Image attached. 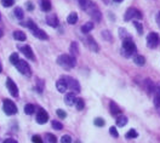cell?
I'll return each instance as SVG.
<instances>
[{"label":"cell","mask_w":160,"mask_h":143,"mask_svg":"<svg viewBox=\"0 0 160 143\" xmlns=\"http://www.w3.org/2000/svg\"><path fill=\"white\" fill-rule=\"evenodd\" d=\"M57 63L65 69H72L75 66L77 61L73 55H61L57 58Z\"/></svg>","instance_id":"obj_1"},{"label":"cell","mask_w":160,"mask_h":143,"mask_svg":"<svg viewBox=\"0 0 160 143\" xmlns=\"http://www.w3.org/2000/svg\"><path fill=\"white\" fill-rule=\"evenodd\" d=\"M136 52V45L131 40V38H125L122 41V53L125 57H130Z\"/></svg>","instance_id":"obj_2"},{"label":"cell","mask_w":160,"mask_h":143,"mask_svg":"<svg viewBox=\"0 0 160 143\" xmlns=\"http://www.w3.org/2000/svg\"><path fill=\"white\" fill-rule=\"evenodd\" d=\"M79 1V5H80V7L84 10V11H86L90 16L95 12V11H97L98 9H97V6H96L91 0H78Z\"/></svg>","instance_id":"obj_3"},{"label":"cell","mask_w":160,"mask_h":143,"mask_svg":"<svg viewBox=\"0 0 160 143\" xmlns=\"http://www.w3.org/2000/svg\"><path fill=\"white\" fill-rule=\"evenodd\" d=\"M159 44H160V37H159V34L158 33H154V32L149 33L148 37H147V45H148V47L149 49H156L159 46Z\"/></svg>","instance_id":"obj_4"},{"label":"cell","mask_w":160,"mask_h":143,"mask_svg":"<svg viewBox=\"0 0 160 143\" xmlns=\"http://www.w3.org/2000/svg\"><path fill=\"white\" fill-rule=\"evenodd\" d=\"M132 18H137V19H142L143 16H142V12L138 11L137 9H134V7H130L129 10L126 11L125 16H124V19L125 21H131Z\"/></svg>","instance_id":"obj_5"},{"label":"cell","mask_w":160,"mask_h":143,"mask_svg":"<svg viewBox=\"0 0 160 143\" xmlns=\"http://www.w3.org/2000/svg\"><path fill=\"white\" fill-rule=\"evenodd\" d=\"M3 109H4V112L8 114V115H14V114L17 113V107L11 100H4Z\"/></svg>","instance_id":"obj_6"},{"label":"cell","mask_w":160,"mask_h":143,"mask_svg":"<svg viewBox=\"0 0 160 143\" xmlns=\"http://www.w3.org/2000/svg\"><path fill=\"white\" fill-rule=\"evenodd\" d=\"M16 68L18 69L20 73H22V74L26 75V76H30V74H32V70H30L28 63H27L26 61H23V60H20V61L16 63Z\"/></svg>","instance_id":"obj_7"},{"label":"cell","mask_w":160,"mask_h":143,"mask_svg":"<svg viewBox=\"0 0 160 143\" xmlns=\"http://www.w3.org/2000/svg\"><path fill=\"white\" fill-rule=\"evenodd\" d=\"M83 43L85 44V46H86L89 50H91V51H93V52H97V51L100 50L97 43L95 41V39H93L92 37H85V38H83Z\"/></svg>","instance_id":"obj_8"},{"label":"cell","mask_w":160,"mask_h":143,"mask_svg":"<svg viewBox=\"0 0 160 143\" xmlns=\"http://www.w3.org/2000/svg\"><path fill=\"white\" fill-rule=\"evenodd\" d=\"M65 80H66V82L68 85V89H71L73 92L74 91L75 92H79L80 91V85H79V81L78 80H75V79H73L71 76H65Z\"/></svg>","instance_id":"obj_9"},{"label":"cell","mask_w":160,"mask_h":143,"mask_svg":"<svg viewBox=\"0 0 160 143\" xmlns=\"http://www.w3.org/2000/svg\"><path fill=\"white\" fill-rule=\"evenodd\" d=\"M6 88H8V90H9V92H10L11 96H14V97H17L18 96L17 85L14 82V80L11 78H8L6 79Z\"/></svg>","instance_id":"obj_10"},{"label":"cell","mask_w":160,"mask_h":143,"mask_svg":"<svg viewBox=\"0 0 160 143\" xmlns=\"http://www.w3.org/2000/svg\"><path fill=\"white\" fill-rule=\"evenodd\" d=\"M47 120H49V114H47V112L44 108H39V110L37 113V123L40 124V125H43Z\"/></svg>","instance_id":"obj_11"},{"label":"cell","mask_w":160,"mask_h":143,"mask_svg":"<svg viewBox=\"0 0 160 143\" xmlns=\"http://www.w3.org/2000/svg\"><path fill=\"white\" fill-rule=\"evenodd\" d=\"M20 50L23 52L24 56L28 57L29 60H34V53H33V51H32L30 46H28V45H22V46H20Z\"/></svg>","instance_id":"obj_12"},{"label":"cell","mask_w":160,"mask_h":143,"mask_svg":"<svg viewBox=\"0 0 160 143\" xmlns=\"http://www.w3.org/2000/svg\"><path fill=\"white\" fill-rule=\"evenodd\" d=\"M56 88H57V90H58L59 92H62V94H65V92H66V90L68 89V85H67L65 78L59 79V80L56 82Z\"/></svg>","instance_id":"obj_13"},{"label":"cell","mask_w":160,"mask_h":143,"mask_svg":"<svg viewBox=\"0 0 160 143\" xmlns=\"http://www.w3.org/2000/svg\"><path fill=\"white\" fill-rule=\"evenodd\" d=\"M32 33H33L34 34V37H37L38 39H41V40H47V34L43 31V29H40V28H34V29L33 31H32Z\"/></svg>","instance_id":"obj_14"},{"label":"cell","mask_w":160,"mask_h":143,"mask_svg":"<svg viewBox=\"0 0 160 143\" xmlns=\"http://www.w3.org/2000/svg\"><path fill=\"white\" fill-rule=\"evenodd\" d=\"M154 104H155V107H160V85H155V89H154Z\"/></svg>","instance_id":"obj_15"},{"label":"cell","mask_w":160,"mask_h":143,"mask_svg":"<svg viewBox=\"0 0 160 143\" xmlns=\"http://www.w3.org/2000/svg\"><path fill=\"white\" fill-rule=\"evenodd\" d=\"M46 23L50 25V27H57L58 25V18L56 17V15H51L46 18Z\"/></svg>","instance_id":"obj_16"},{"label":"cell","mask_w":160,"mask_h":143,"mask_svg":"<svg viewBox=\"0 0 160 143\" xmlns=\"http://www.w3.org/2000/svg\"><path fill=\"white\" fill-rule=\"evenodd\" d=\"M65 102H66L68 106H73V104L75 103V95H74V92L67 94L66 97H65Z\"/></svg>","instance_id":"obj_17"},{"label":"cell","mask_w":160,"mask_h":143,"mask_svg":"<svg viewBox=\"0 0 160 143\" xmlns=\"http://www.w3.org/2000/svg\"><path fill=\"white\" fill-rule=\"evenodd\" d=\"M109 108H110V113L113 114V115H119V114H121V109H120V108L118 107V104H115L114 102H110Z\"/></svg>","instance_id":"obj_18"},{"label":"cell","mask_w":160,"mask_h":143,"mask_svg":"<svg viewBox=\"0 0 160 143\" xmlns=\"http://www.w3.org/2000/svg\"><path fill=\"white\" fill-rule=\"evenodd\" d=\"M92 29H93V23H92V22H87V23L83 24V27H81V32H83L84 34L90 33Z\"/></svg>","instance_id":"obj_19"},{"label":"cell","mask_w":160,"mask_h":143,"mask_svg":"<svg viewBox=\"0 0 160 143\" xmlns=\"http://www.w3.org/2000/svg\"><path fill=\"white\" fill-rule=\"evenodd\" d=\"M144 88H146V90H147V92L148 94H152V92H154V89H155V85L149 80V79H147L146 81H144Z\"/></svg>","instance_id":"obj_20"},{"label":"cell","mask_w":160,"mask_h":143,"mask_svg":"<svg viewBox=\"0 0 160 143\" xmlns=\"http://www.w3.org/2000/svg\"><path fill=\"white\" fill-rule=\"evenodd\" d=\"M14 38L16 40H18V41H24L27 39V35L23 32H21V31H15L14 32Z\"/></svg>","instance_id":"obj_21"},{"label":"cell","mask_w":160,"mask_h":143,"mask_svg":"<svg viewBox=\"0 0 160 143\" xmlns=\"http://www.w3.org/2000/svg\"><path fill=\"white\" fill-rule=\"evenodd\" d=\"M40 6L43 11H50L51 10V3L50 0H40Z\"/></svg>","instance_id":"obj_22"},{"label":"cell","mask_w":160,"mask_h":143,"mask_svg":"<svg viewBox=\"0 0 160 143\" xmlns=\"http://www.w3.org/2000/svg\"><path fill=\"white\" fill-rule=\"evenodd\" d=\"M134 62H135L137 66H144L146 58H144L143 56H141V55H136V56L134 57Z\"/></svg>","instance_id":"obj_23"},{"label":"cell","mask_w":160,"mask_h":143,"mask_svg":"<svg viewBox=\"0 0 160 143\" xmlns=\"http://www.w3.org/2000/svg\"><path fill=\"white\" fill-rule=\"evenodd\" d=\"M67 22L69 24H75L78 22V13L77 12H72L69 13V16L67 17Z\"/></svg>","instance_id":"obj_24"},{"label":"cell","mask_w":160,"mask_h":143,"mask_svg":"<svg viewBox=\"0 0 160 143\" xmlns=\"http://www.w3.org/2000/svg\"><path fill=\"white\" fill-rule=\"evenodd\" d=\"M126 124H127V118L125 115H119L118 119H116V125L119 127H124Z\"/></svg>","instance_id":"obj_25"},{"label":"cell","mask_w":160,"mask_h":143,"mask_svg":"<svg viewBox=\"0 0 160 143\" xmlns=\"http://www.w3.org/2000/svg\"><path fill=\"white\" fill-rule=\"evenodd\" d=\"M34 112H35V107H34V104L28 103V104L24 106V113L28 114V115H30V114H34Z\"/></svg>","instance_id":"obj_26"},{"label":"cell","mask_w":160,"mask_h":143,"mask_svg":"<svg viewBox=\"0 0 160 143\" xmlns=\"http://www.w3.org/2000/svg\"><path fill=\"white\" fill-rule=\"evenodd\" d=\"M56 142H57L56 136H53L52 133H46V135H45L44 143H56Z\"/></svg>","instance_id":"obj_27"},{"label":"cell","mask_w":160,"mask_h":143,"mask_svg":"<svg viewBox=\"0 0 160 143\" xmlns=\"http://www.w3.org/2000/svg\"><path fill=\"white\" fill-rule=\"evenodd\" d=\"M74 104H75L78 110H83L85 108V102H84L83 98H75V103Z\"/></svg>","instance_id":"obj_28"},{"label":"cell","mask_w":160,"mask_h":143,"mask_svg":"<svg viewBox=\"0 0 160 143\" xmlns=\"http://www.w3.org/2000/svg\"><path fill=\"white\" fill-rule=\"evenodd\" d=\"M137 136H138V133H137V131L134 130V129L129 130V131H127V133H126V138H136Z\"/></svg>","instance_id":"obj_29"},{"label":"cell","mask_w":160,"mask_h":143,"mask_svg":"<svg viewBox=\"0 0 160 143\" xmlns=\"http://www.w3.org/2000/svg\"><path fill=\"white\" fill-rule=\"evenodd\" d=\"M71 52H72V55H73V56H78V55H79L78 45H77L75 43H72V45H71Z\"/></svg>","instance_id":"obj_30"},{"label":"cell","mask_w":160,"mask_h":143,"mask_svg":"<svg viewBox=\"0 0 160 143\" xmlns=\"http://www.w3.org/2000/svg\"><path fill=\"white\" fill-rule=\"evenodd\" d=\"M15 16H16L18 19H22L23 16H24V15H23V10H22L21 7H16V9H15Z\"/></svg>","instance_id":"obj_31"},{"label":"cell","mask_w":160,"mask_h":143,"mask_svg":"<svg viewBox=\"0 0 160 143\" xmlns=\"http://www.w3.org/2000/svg\"><path fill=\"white\" fill-rule=\"evenodd\" d=\"M18 61H20V58H18V53H16V52H15V53H12V55L10 56V62H11L12 64H15V66H16V63H17Z\"/></svg>","instance_id":"obj_32"},{"label":"cell","mask_w":160,"mask_h":143,"mask_svg":"<svg viewBox=\"0 0 160 143\" xmlns=\"http://www.w3.org/2000/svg\"><path fill=\"white\" fill-rule=\"evenodd\" d=\"M93 124L96 125V126H98V127H102V126H104V120L102 119V118H96L95 120H93Z\"/></svg>","instance_id":"obj_33"},{"label":"cell","mask_w":160,"mask_h":143,"mask_svg":"<svg viewBox=\"0 0 160 143\" xmlns=\"http://www.w3.org/2000/svg\"><path fill=\"white\" fill-rule=\"evenodd\" d=\"M102 37L103 39H106L107 41H112V34L108 31H102Z\"/></svg>","instance_id":"obj_34"},{"label":"cell","mask_w":160,"mask_h":143,"mask_svg":"<svg viewBox=\"0 0 160 143\" xmlns=\"http://www.w3.org/2000/svg\"><path fill=\"white\" fill-rule=\"evenodd\" d=\"M2 4L5 7H10V6H12L15 4V0H2Z\"/></svg>","instance_id":"obj_35"},{"label":"cell","mask_w":160,"mask_h":143,"mask_svg":"<svg viewBox=\"0 0 160 143\" xmlns=\"http://www.w3.org/2000/svg\"><path fill=\"white\" fill-rule=\"evenodd\" d=\"M134 25H135V28L137 29L138 34H142L143 33V28H142V24L141 23H138L137 21H134Z\"/></svg>","instance_id":"obj_36"},{"label":"cell","mask_w":160,"mask_h":143,"mask_svg":"<svg viewBox=\"0 0 160 143\" xmlns=\"http://www.w3.org/2000/svg\"><path fill=\"white\" fill-rule=\"evenodd\" d=\"M35 89H37L38 92H40V94L43 92V89H44V81H43V80H38V82H37V88H35Z\"/></svg>","instance_id":"obj_37"},{"label":"cell","mask_w":160,"mask_h":143,"mask_svg":"<svg viewBox=\"0 0 160 143\" xmlns=\"http://www.w3.org/2000/svg\"><path fill=\"white\" fill-rule=\"evenodd\" d=\"M51 124H52V127H53L55 130H62V129H63V125H62L59 121H56V120H53Z\"/></svg>","instance_id":"obj_38"},{"label":"cell","mask_w":160,"mask_h":143,"mask_svg":"<svg viewBox=\"0 0 160 143\" xmlns=\"http://www.w3.org/2000/svg\"><path fill=\"white\" fill-rule=\"evenodd\" d=\"M56 114L58 115V118H61V119H65L67 117V113L65 110H62V109H57L56 110Z\"/></svg>","instance_id":"obj_39"},{"label":"cell","mask_w":160,"mask_h":143,"mask_svg":"<svg viewBox=\"0 0 160 143\" xmlns=\"http://www.w3.org/2000/svg\"><path fill=\"white\" fill-rule=\"evenodd\" d=\"M61 143H72V138H71V136H68V135L62 136V138H61Z\"/></svg>","instance_id":"obj_40"},{"label":"cell","mask_w":160,"mask_h":143,"mask_svg":"<svg viewBox=\"0 0 160 143\" xmlns=\"http://www.w3.org/2000/svg\"><path fill=\"white\" fill-rule=\"evenodd\" d=\"M109 133H110L113 137H118V136H119V133H118V130H116V127H114V126L109 127Z\"/></svg>","instance_id":"obj_41"},{"label":"cell","mask_w":160,"mask_h":143,"mask_svg":"<svg viewBox=\"0 0 160 143\" xmlns=\"http://www.w3.org/2000/svg\"><path fill=\"white\" fill-rule=\"evenodd\" d=\"M32 142H33V143H44V141L41 139V137L40 136H33V137H32Z\"/></svg>","instance_id":"obj_42"},{"label":"cell","mask_w":160,"mask_h":143,"mask_svg":"<svg viewBox=\"0 0 160 143\" xmlns=\"http://www.w3.org/2000/svg\"><path fill=\"white\" fill-rule=\"evenodd\" d=\"M119 34H120L121 38H129V34H127L126 31L122 29V28H120V29H119Z\"/></svg>","instance_id":"obj_43"},{"label":"cell","mask_w":160,"mask_h":143,"mask_svg":"<svg viewBox=\"0 0 160 143\" xmlns=\"http://www.w3.org/2000/svg\"><path fill=\"white\" fill-rule=\"evenodd\" d=\"M26 6H27V9H28L29 11H33V9H34L33 3H30V1H27V3H26Z\"/></svg>","instance_id":"obj_44"},{"label":"cell","mask_w":160,"mask_h":143,"mask_svg":"<svg viewBox=\"0 0 160 143\" xmlns=\"http://www.w3.org/2000/svg\"><path fill=\"white\" fill-rule=\"evenodd\" d=\"M4 143H17V141L14 139V138H8V139L4 141Z\"/></svg>","instance_id":"obj_45"},{"label":"cell","mask_w":160,"mask_h":143,"mask_svg":"<svg viewBox=\"0 0 160 143\" xmlns=\"http://www.w3.org/2000/svg\"><path fill=\"white\" fill-rule=\"evenodd\" d=\"M156 23H158V25H159V28H160V11H159L158 15H156Z\"/></svg>","instance_id":"obj_46"},{"label":"cell","mask_w":160,"mask_h":143,"mask_svg":"<svg viewBox=\"0 0 160 143\" xmlns=\"http://www.w3.org/2000/svg\"><path fill=\"white\" fill-rule=\"evenodd\" d=\"M113 1H115V3H121L122 0H113Z\"/></svg>","instance_id":"obj_47"},{"label":"cell","mask_w":160,"mask_h":143,"mask_svg":"<svg viewBox=\"0 0 160 143\" xmlns=\"http://www.w3.org/2000/svg\"><path fill=\"white\" fill-rule=\"evenodd\" d=\"M2 37H3V31L0 29V38H2Z\"/></svg>","instance_id":"obj_48"},{"label":"cell","mask_w":160,"mask_h":143,"mask_svg":"<svg viewBox=\"0 0 160 143\" xmlns=\"http://www.w3.org/2000/svg\"><path fill=\"white\" fill-rule=\"evenodd\" d=\"M2 70H3V68H2V64H0V73H2Z\"/></svg>","instance_id":"obj_49"},{"label":"cell","mask_w":160,"mask_h":143,"mask_svg":"<svg viewBox=\"0 0 160 143\" xmlns=\"http://www.w3.org/2000/svg\"><path fill=\"white\" fill-rule=\"evenodd\" d=\"M103 1H104V3H108V0H103Z\"/></svg>","instance_id":"obj_50"},{"label":"cell","mask_w":160,"mask_h":143,"mask_svg":"<svg viewBox=\"0 0 160 143\" xmlns=\"http://www.w3.org/2000/svg\"><path fill=\"white\" fill-rule=\"evenodd\" d=\"M77 143H81V142H80V141H77Z\"/></svg>","instance_id":"obj_51"}]
</instances>
